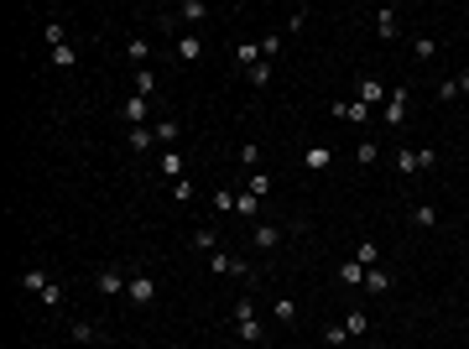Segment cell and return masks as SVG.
Returning <instances> with one entry per match:
<instances>
[{"mask_svg": "<svg viewBox=\"0 0 469 349\" xmlns=\"http://www.w3.org/2000/svg\"><path fill=\"white\" fill-rule=\"evenodd\" d=\"M344 333H350V339H365L370 333V313L365 307H350V313H344Z\"/></svg>", "mask_w": 469, "mask_h": 349, "instance_id": "obj_11", "label": "cell"}, {"mask_svg": "<svg viewBox=\"0 0 469 349\" xmlns=\"http://www.w3.org/2000/svg\"><path fill=\"white\" fill-rule=\"evenodd\" d=\"M235 333L245 344H261V318H245V324H235Z\"/></svg>", "mask_w": 469, "mask_h": 349, "instance_id": "obj_31", "label": "cell"}, {"mask_svg": "<svg viewBox=\"0 0 469 349\" xmlns=\"http://www.w3.org/2000/svg\"><path fill=\"white\" fill-rule=\"evenodd\" d=\"M68 339H73V344H94V339H99V324H89V318H73V324H68Z\"/></svg>", "mask_w": 469, "mask_h": 349, "instance_id": "obj_13", "label": "cell"}, {"mask_svg": "<svg viewBox=\"0 0 469 349\" xmlns=\"http://www.w3.org/2000/svg\"><path fill=\"white\" fill-rule=\"evenodd\" d=\"M412 58H438V42H433V37H418V42H412Z\"/></svg>", "mask_w": 469, "mask_h": 349, "instance_id": "obj_34", "label": "cell"}, {"mask_svg": "<svg viewBox=\"0 0 469 349\" xmlns=\"http://www.w3.org/2000/svg\"><path fill=\"white\" fill-rule=\"evenodd\" d=\"M157 167H162V178H183V152H178V146H167Z\"/></svg>", "mask_w": 469, "mask_h": 349, "instance_id": "obj_20", "label": "cell"}, {"mask_svg": "<svg viewBox=\"0 0 469 349\" xmlns=\"http://www.w3.org/2000/svg\"><path fill=\"white\" fill-rule=\"evenodd\" d=\"M344 339H350V333H344V324H329V329H324V344H344Z\"/></svg>", "mask_w": 469, "mask_h": 349, "instance_id": "obj_42", "label": "cell"}, {"mask_svg": "<svg viewBox=\"0 0 469 349\" xmlns=\"http://www.w3.org/2000/svg\"><path fill=\"white\" fill-rule=\"evenodd\" d=\"M73 63H78V52H73V42L52 47V68H73Z\"/></svg>", "mask_w": 469, "mask_h": 349, "instance_id": "obj_28", "label": "cell"}, {"mask_svg": "<svg viewBox=\"0 0 469 349\" xmlns=\"http://www.w3.org/2000/svg\"><path fill=\"white\" fill-rule=\"evenodd\" d=\"M37 298H42V307H63V302H68V292H63L58 281H47V287L37 292Z\"/></svg>", "mask_w": 469, "mask_h": 349, "instance_id": "obj_27", "label": "cell"}, {"mask_svg": "<svg viewBox=\"0 0 469 349\" xmlns=\"http://www.w3.org/2000/svg\"><path fill=\"white\" fill-rule=\"evenodd\" d=\"M365 292H375V298L391 292V271H386V266H370V271H365Z\"/></svg>", "mask_w": 469, "mask_h": 349, "instance_id": "obj_14", "label": "cell"}, {"mask_svg": "<svg viewBox=\"0 0 469 349\" xmlns=\"http://www.w3.org/2000/svg\"><path fill=\"white\" fill-rule=\"evenodd\" d=\"M245 193H256V198H266V193H272V172H245Z\"/></svg>", "mask_w": 469, "mask_h": 349, "instance_id": "obj_18", "label": "cell"}, {"mask_svg": "<svg viewBox=\"0 0 469 349\" xmlns=\"http://www.w3.org/2000/svg\"><path fill=\"white\" fill-rule=\"evenodd\" d=\"M172 52H178V63H198V58H204V37L188 32V37H178V42H172Z\"/></svg>", "mask_w": 469, "mask_h": 349, "instance_id": "obj_10", "label": "cell"}, {"mask_svg": "<svg viewBox=\"0 0 469 349\" xmlns=\"http://www.w3.org/2000/svg\"><path fill=\"white\" fill-rule=\"evenodd\" d=\"M303 167H307V172H329V167H334V152H329V146H307V152H303Z\"/></svg>", "mask_w": 469, "mask_h": 349, "instance_id": "obj_12", "label": "cell"}, {"mask_svg": "<svg viewBox=\"0 0 469 349\" xmlns=\"http://www.w3.org/2000/svg\"><path fill=\"white\" fill-rule=\"evenodd\" d=\"M172 198H178V204H188V198H193V183L178 178V183H172Z\"/></svg>", "mask_w": 469, "mask_h": 349, "instance_id": "obj_43", "label": "cell"}, {"mask_svg": "<svg viewBox=\"0 0 469 349\" xmlns=\"http://www.w3.org/2000/svg\"><path fill=\"white\" fill-rule=\"evenodd\" d=\"M281 240H287V224H256V230H250V245L261 250V256H272V250H281Z\"/></svg>", "mask_w": 469, "mask_h": 349, "instance_id": "obj_2", "label": "cell"}, {"mask_svg": "<svg viewBox=\"0 0 469 349\" xmlns=\"http://www.w3.org/2000/svg\"><path fill=\"white\" fill-rule=\"evenodd\" d=\"M272 313H276V324H298V302H292L287 292H281V298L272 302Z\"/></svg>", "mask_w": 469, "mask_h": 349, "instance_id": "obj_22", "label": "cell"}, {"mask_svg": "<svg viewBox=\"0 0 469 349\" xmlns=\"http://www.w3.org/2000/svg\"><path fill=\"white\" fill-rule=\"evenodd\" d=\"M339 281H344V287H365V266H360V261H344V266H339Z\"/></svg>", "mask_w": 469, "mask_h": 349, "instance_id": "obj_24", "label": "cell"}, {"mask_svg": "<svg viewBox=\"0 0 469 349\" xmlns=\"http://www.w3.org/2000/svg\"><path fill=\"white\" fill-rule=\"evenodd\" d=\"M126 141H130V152H152V146H157V130H152V125H136Z\"/></svg>", "mask_w": 469, "mask_h": 349, "instance_id": "obj_17", "label": "cell"}, {"mask_svg": "<svg viewBox=\"0 0 469 349\" xmlns=\"http://www.w3.org/2000/svg\"><path fill=\"white\" fill-rule=\"evenodd\" d=\"M230 313H235V324H245V318H256V298H240V302L230 307Z\"/></svg>", "mask_w": 469, "mask_h": 349, "instance_id": "obj_37", "label": "cell"}, {"mask_svg": "<svg viewBox=\"0 0 469 349\" xmlns=\"http://www.w3.org/2000/svg\"><path fill=\"white\" fill-rule=\"evenodd\" d=\"M167 349H183V344H167Z\"/></svg>", "mask_w": 469, "mask_h": 349, "instance_id": "obj_45", "label": "cell"}, {"mask_svg": "<svg viewBox=\"0 0 469 349\" xmlns=\"http://www.w3.org/2000/svg\"><path fill=\"white\" fill-rule=\"evenodd\" d=\"M209 271H214V276H240V281H256V266H250V261H240V256H230V250H214V256H209Z\"/></svg>", "mask_w": 469, "mask_h": 349, "instance_id": "obj_1", "label": "cell"}, {"mask_svg": "<svg viewBox=\"0 0 469 349\" xmlns=\"http://www.w3.org/2000/svg\"><path fill=\"white\" fill-rule=\"evenodd\" d=\"M396 172H401V178L422 172V167H418V146H401V152H396Z\"/></svg>", "mask_w": 469, "mask_h": 349, "instance_id": "obj_21", "label": "cell"}, {"mask_svg": "<svg viewBox=\"0 0 469 349\" xmlns=\"http://www.w3.org/2000/svg\"><path fill=\"white\" fill-rule=\"evenodd\" d=\"M412 224H422V230H433V224H438V209H433V204H418V209H412Z\"/></svg>", "mask_w": 469, "mask_h": 349, "instance_id": "obj_30", "label": "cell"}, {"mask_svg": "<svg viewBox=\"0 0 469 349\" xmlns=\"http://www.w3.org/2000/svg\"><path fill=\"white\" fill-rule=\"evenodd\" d=\"M157 292H162V281L146 276V271H136V276H130V287H126V298L136 302V307H152V302H157Z\"/></svg>", "mask_w": 469, "mask_h": 349, "instance_id": "obj_3", "label": "cell"}, {"mask_svg": "<svg viewBox=\"0 0 469 349\" xmlns=\"http://www.w3.org/2000/svg\"><path fill=\"white\" fill-rule=\"evenodd\" d=\"M375 37H381V42H396V37H401V11L396 6L375 11Z\"/></svg>", "mask_w": 469, "mask_h": 349, "instance_id": "obj_6", "label": "cell"}, {"mask_svg": "<svg viewBox=\"0 0 469 349\" xmlns=\"http://www.w3.org/2000/svg\"><path fill=\"white\" fill-rule=\"evenodd\" d=\"M126 58L136 63V68H146V58H152V42H146V37H130V42H126Z\"/></svg>", "mask_w": 469, "mask_h": 349, "instance_id": "obj_19", "label": "cell"}, {"mask_svg": "<svg viewBox=\"0 0 469 349\" xmlns=\"http://www.w3.org/2000/svg\"><path fill=\"white\" fill-rule=\"evenodd\" d=\"M245 78H250V84H256V89H266V84H272V63L261 58V63H256V68H250Z\"/></svg>", "mask_w": 469, "mask_h": 349, "instance_id": "obj_35", "label": "cell"}, {"mask_svg": "<svg viewBox=\"0 0 469 349\" xmlns=\"http://www.w3.org/2000/svg\"><path fill=\"white\" fill-rule=\"evenodd\" d=\"M152 130H157V141H178V120H157Z\"/></svg>", "mask_w": 469, "mask_h": 349, "instance_id": "obj_39", "label": "cell"}, {"mask_svg": "<svg viewBox=\"0 0 469 349\" xmlns=\"http://www.w3.org/2000/svg\"><path fill=\"white\" fill-rule=\"evenodd\" d=\"M355 99L375 110V104H386V84H381L375 73H360V84H355Z\"/></svg>", "mask_w": 469, "mask_h": 349, "instance_id": "obj_7", "label": "cell"}, {"mask_svg": "<svg viewBox=\"0 0 469 349\" xmlns=\"http://www.w3.org/2000/svg\"><path fill=\"white\" fill-rule=\"evenodd\" d=\"M94 287H99V298H120V292L130 287V276H126V266H99Z\"/></svg>", "mask_w": 469, "mask_h": 349, "instance_id": "obj_4", "label": "cell"}, {"mask_svg": "<svg viewBox=\"0 0 469 349\" xmlns=\"http://www.w3.org/2000/svg\"><path fill=\"white\" fill-rule=\"evenodd\" d=\"M204 16H209V6H204V0H183V6H178V21H188V26H198Z\"/></svg>", "mask_w": 469, "mask_h": 349, "instance_id": "obj_16", "label": "cell"}, {"mask_svg": "<svg viewBox=\"0 0 469 349\" xmlns=\"http://www.w3.org/2000/svg\"><path fill=\"white\" fill-rule=\"evenodd\" d=\"M146 115H152V99H141V94H136V99H126V104H120V120H126L130 130H136V125H146Z\"/></svg>", "mask_w": 469, "mask_h": 349, "instance_id": "obj_9", "label": "cell"}, {"mask_svg": "<svg viewBox=\"0 0 469 349\" xmlns=\"http://www.w3.org/2000/svg\"><path fill=\"white\" fill-rule=\"evenodd\" d=\"M42 37H47V47H63V42H68V26H63L58 16H52V21L42 26Z\"/></svg>", "mask_w": 469, "mask_h": 349, "instance_id": "obj_25", "label": "cell"}, {"mask_svg": "<svg viewBox=\"0 0 469 349\" xmlns=\"http://www.w3.org/2000/svg\"><path fill=\"white\" fill-rule=\"evenodd\" d=\"M355 261L365 266V271H370V266H381V245H375V240L365 235V240H360V245H355Z\"/></svg>", "mask_w": 469, "mask_h": 349, "instance_id": "obj_15", "label": "cell"}, {"mask_svg": "<svg viewBox=\"0 0 469 349\" xmlns=\"http://www.w3.org/2000/svg\"><path fill=\"white\" fill-rule=\"evenodd\" d=\"M235 63H240V68L250 73V68L261 63V47H256V42H240V47H235Z\"/></svg>", "mask_w": 469, "mask_h": 349, "instance_id": "obj_23", "label": "cell"}, {"mask_svg": "<svg viewBox=\"0 0 469 349\" xmlns=\"http://www.w3.org/2000/svg\"><path fill=\"white\" fill-rule=\"evenodd\" d=\"M240 162H245L250 172H261V146H256V141H245V146H240Z\"/></svg>", "mask_w": 469, "mask_h": 349, "instance_id": "obj_32", "label": "cell"}, {"mask_svg": "<svg viewBox=\"0 0 469 349\" xmlns=\"http://www.w3.org/2000/svg\"><path fill=\"white\" fill-rule=\"evenodd\" d=\"M329 115H334V120H350V125H365L370 104H360V99H334V104H329Z\"/></svg>", "mask_w": 469, "mask_h": 349, "instance_id": "obj_8", "label": "cell"}, {"mask_svg": "<svg viewBox=\"0 0 469 349\" xmlns=\"http://www.w3.org/2000/svg\"><path fill=\"white\" fill-rule=\"evenodd\" d=\"M235 209V193L230 188H219V193H214V214H230Z\"/></svg>", "mask_w": 469, "mask_h": 349, "instance_id": "obj_40", "label": "cell"}, {"mask_svg": "<svg viewBox=\"0 0 469 349\" xmlns=\"http://www.w3.org/2000/svg\"><path fill=\"white\" fill-rule=\"evenodd\" d=\"M193 245H198V250H209V256H214V250H219V235H214V230H193Z\"/></svg>", "mask_w": 469, "mask_h": 349, "instance_id": "obj_36", "label": "cell"}, {"mask_svg": "<svg viewBox=\"0 0 469 349\" xmlns=\"http://www.w3.org/2000/svg\"><path fill=\"white\" fill-rule=\"evenodd\" d=\"M21 287H26V292H42V287H47V271H42V266H26V271H21Z\"/></svg>", "mask_w": 469, "mask_h": 349, "instance_id": "obj_26", "label": "cell"}, {"mask_svg": "<svg viewBox=\"0 0 469 349\" xmlns=\"http://www.w3.org/2000/svg\"><path fill=\"white\" fill-rule=\"evenodd\" d=\"M256 209H261V198H256V193H235V214H245V219H256Z\"/></svg>", "mask_w": 469, "mask_h": 349, "instance_id": "obj_29", "label": "cell"}, {"mask_svg": "<svg viewBox=\"0 0 469 349\" xmlns=\"http://www.w3.org/2000/svg\"><path fill=\"white\" fill-rule=\"evenodd\" d=\"M281 42H287V32H272V37L261 42V52H266V58H276V52H281Z\"/></svg>", "mask_w": 469, "mask_h": 349, "instance_id": "obj_41", "label": "cell"}, {"mask_svg": "<svg viewBox=\"0 0 469 349\" xmlns=\"http://www.w3.org/2000/svg\"><path fill=\"white\" fill-rule=\"evenodd\" d=\"M453 84H459V94H469V73H459V78H453Z\"/></svg>", "mask_w": 469, "mask_h": 349, "instance_id": "obj_44", "label": "cell"}, {"mask_svg": "<svg viewBox=\"0 0 469 349\" xmlns=\"http://www.w3.org/2000/svg\"><path fill=\"white\" fill-rule=\"evenodd\" d=\"M136 94L146 99V94H157V73L152 68H136Z\"/></svg>", "mask_w": 469, "mask_h": 349, "instance_id": "obj_33", "label": "cell"}, {"mask_svg": "<svg viewBox=\"0 0 469 349\" xmlns=\"http://www.w3.org/2000/svg\"><path fill=\"white\" fill-rule=\"evenodd\" d=\"M407 104H412L407 89H391V94H386V125H391V130L407 125Z\"/></svg>", "mask_w": 469, "mask_h": 349, "instance_id": "obj_5", "label": "cell"}, {"mask_svg": "<svg viewBox=\"0 0 469 349\" xmlns=\"http://www.w3.org/2000/svg\"><path fill=\"white\" fill-rule=\"evenodd\" d=\"M360 167H375V157H381V146H375V141H360Z\"/></svg>", "mask_w": 469, "mask_h": 349, "instance_id": "obj_38", "label": "cell"}]
</instances>
